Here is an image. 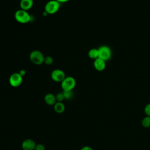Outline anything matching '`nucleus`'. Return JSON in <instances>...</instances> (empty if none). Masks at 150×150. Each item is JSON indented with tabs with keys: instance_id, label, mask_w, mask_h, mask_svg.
<instances>
[{
	"instance_id": "obj_21",
	"label": "nucleus",
	"mask_w": 150,
	"mask_h": 150,
	"mask_svg": "<svg viewBox=\"0 0 150 150\" xmlns=\"http://www.w3.org/2000/svg\"><path fill=\"white\" fill-rule=\"evenodd\" d=\"M22 77L24 76L25 74H26V70H24V69H22L19 71V72H18Z\"/></svg>"
},
{
	"instance_id": "obj_17",
	"label": "nucleus",
	"mask_w": 150,
	"mask_h": 150,
	"mask_svg": "<svg viewBox=\"0 0 150 150\" xmlns=\"http://www.w3.org/2000/svg\"><path fill=\"white\" fill-rule=\"evenodd\" d=\"M56 101L57 102H63V101L64 100H65L64 96V94H63V92L57 93L56 95Z\"/></svg>"
},
{
	"instance_id": "obj_8",
	"label": "nucleus",
	"mask_w": 150,
	"mask_h": 150,
	"mask_svg": "<svg viewBox=\"0 0 150 150\" xmlns=\"http://www.w3.org/2000/svg\"><path fill=\"white\" fill-rule=\"evenodd\" d=\"M35 142L31 139H25L22 143V148L23 150H35L36 146Z\"/></svg>"
},
{
	"instance_id": "obj_4",
	"label": "nucleus",
	"mask_w": 150,
	"mask_h": 150,
	"mask_svg": "<svg viewBox=\"0 0 150 150\" xmlns=\"http://www.w3.org/2000/svg\"><path fill=\"white\" fill-rule=\"evenodd\" d=\"M30 61L36 65H40L44 63L45 56L43 54L38 50H34L30 53L29 56Z\"/></svg>"
},
{
	"instance_id": "obj_7",
	"label": "nucleus",
	"mask_w": 150,
	"mask_h": 150,
	"mask_svg": "<svg viewBox=\"0 0 150 150\" xmlns=\"http://www.w3.org/2000/svg\"><path fill=\"white\" fill-rule=\"evenodd\" d=\"M64 72L60 69H54L51 73L52 79L56 82H62L66 77Z\"/></svg>"
},
{
	"instance_id": "obj_1",
	"label": "nucleus",
	"mask_w": 150,
	"mask_h": 150,
	"mask_svg": "<svg viewBox=\"0 0 150 150\" xmlns=\"http://www.w3.org/2000/svg\"><path fill=\"white\" fill-rule=\"evenodd\" d=\"M15 20L21 23H26L31 19V16L29 13L21 9L16 11L14 14Z\"/></svg>"
},
{
	"instance_id": "obj_19",
	"label": "nucleus",
	"mask_w": 150,
	"mask_h": 150,
	"mask_svg": "<svg viewBox=\"0 0 150 150\" xmlns=\"http://www.w3.org/2000/svg\"><path fill=\"white\" fill-rule=\"evenodd\" d=\"M35 150H45V147L43 144H38L36 145Z\"/></svg>"
},
{
	"instance_id": "obj_22",
	"label": "nucleus",
	"mask_w": 150,
	"mask_h": 150,
	"mask_svg": "<svg viewBox=\"0 0 150 150\" xmlns=\"http://www.w3.org/2000/svg\"><path fill=\"white\" fill-rule=\"evenodd\" d=\"M56 1H57L59 3H64L69 1V0H56Z\"/></svg>"
},
{
	"instance_id": "obj_5",
	"label": "nucleus",
	"mask_w": 150,
	"mask_h": 150,
	"mask_svg": "<svg viewBox=\"0 0 150 150\" xmlns=\"http://www.w3.org/2000/svg\"><path fill=\"white\" fill-rule=\"evenodd\" d=\"M98 57L102 59L105 62L108 60L112 56L111 49L107 46H102L98 49Z\"/></svg>"
},
{
	"instance_id": "obj_2",
	"label": "nucleus",
	"mask_w": 150,
	"mask_h": 150,
	"mask_svg": "<svg viewBox=\"0 0 150 150\" xmlns=\"http://www.w3.org/2000/svg\"><path fill=\"white\" fill-rule=\"evenodd\" d=\"M76 84V80L71 76H67L61 82L63 91H73Z\"/></svg>"
},
{
	"instance_id": "obj_6",
	"label": "nucleus",
	"mask_w": 150,
	"mask_h": 150,
	"mask_svg": "<svg viewBox=\"0 0 150 150\" xmlns=\"http://www.w3.org/2000/svg\"><path fill=\"white\" fill-rule=\"evenodd\" d=\"M23 81V77L19 73H12L9 78V83L12 87H17L21 86Z\"/></svg>"
},
{
	"instance_id": "obj_3",
	"label": "nucleus",
	"mask_w": 150,
	"mask_h": 150,
	"mask_svg": "<svg viewBox=\"0 0 150 150\" xmlns=\"http://www.w3.org/2000/svg\"><path fill=\"white\" fill-rule=\"evenodd\" d=\"M60 3L56 0H50L48 1L45 6V11L48 15H52L56 13L60 8Z\"/></svg>"
},
{
	"instance_id": "obj_12",
	"label": "nucleus",
	"mask_w": 150,
	"mask_h": 150,
	"mask_svg": "<svg viewBox=\"0 0 150 150\" xmlns=\"http://www.w3.org/2000/svg\"><path fill=\"white\" fill-rule=\"evenodd\" d=\"M54 110L58 114L63 113L65 110V105L63 102H56L54 105Z\"/></svg>"
},
{
	"instance_id": "obj_11",
	"label": "nucleus",
	"mask_w": 150,
	"mask_h": 150,
	"mask_svg": "<svg viewBox=\"0 0 150 150\" xmlns=\"http://www.w3.org/2000/svg\"><path fill=\"white\" fill-rule=\"evenodd\" d=\"M45 102L49 105H54L55 103L57 102L56 96L52 93H47L45 96L44 97Z\"/></svg>"
},
{
	"instance_id": "obj_13",
	"label": "nucleus",
	"mask_w": 150,
	"mask_h": 150,
	"mask_svg": "<svg viewBox=\"0 0 150 150\" xmlns=\"http://www.w3.org/2000/svg\"><path fill=\"white\" fill-rule=\"evenodd\" d=\"M88 57L91 59H96L98 57V49L96 48L91 49L88 53Z\"/></svg>"
},
{
	"instance_id": "obj_20",
	"label": "nucleus",
	"mask_w": 150,
	"mask_h": 150,
	"mask_svg": "<svg viewBox=\"0 0 150 150\" xmlns=\"http://www.w3.org/2000/svg\"><path fill=\"white\" fill-rule=\"evenodd\" d=\"M80 150H93V148L89 146H83Z\"/></svg>"
},
{
	"instance_id": "obj_10",
	"label": "nucleus",
	"mask_w": 150,
	"mask_h": 150,
	"mask_svg": "<svg viewBox=\"0 0 150 150\" xmlns=\"http://www.w3.org/2000/svg\"><path fill=\"white\" fill-rule=\"evenodd\" d=\"M33 5V0H21L19 3L21 9L26 11L32 8Z\"/></svg>"
},
{
	"instance_id": "obj_15",
	"label": "nucleus",
	"mask_w": 150,
	"mask_h": 150,
	"mask_svg": "<svg viewBox=\"0 0 150 150\" xmlns=\"http://www.w3.org/2000/svg\"><path fill=\"white\" fill-rule=\"evenodd\" d=\"M63 93L66 100H70L73 96V93L72 91H63Z\"/></svg>"
},
{
	"instance_id": "obj_9",
	"label": "nucleus",
	"mask_w": 150,
	"mask_h": 150,
	"mask_svg": "<svg viewBox=\"0 0 150 150\" xmlns=\"http://www.w3.org/2000/svg\"><path fill=\"white\" fill-rule=\"evenodd\" d=\"M106 66L105 61L103 60L102 59L98 57L94 61V67L96 70L97 71H101L105 69Z\"/></svg>"
},
{
	"instance_id": "obj_14",
	"label": "nucleus",
	"mask_w": 150,
	"mask_h": 150,
	"mask_svg": "<svg viewBox=\"0 0 150 150\" xmlns=\"http://www.w3.org/2000/svg\"><path fill=\"white\" fill-rule=\"evenodd\" d=\"M141 124L144 128H149L150 127V117L146 116L141 121Z\"/></svg>"
},
{
	"instance_id": "obj_18",
	"label": "nucleus",
	"mask_w": 150,
	"mask_h": 150,
	"mask_svg": "<svg viewBox=\"0 0 150 150\" xmlns=\"http://www.w3.org/2000/svg\"><path fill=\"white\" fill-rule=\"evenodd\" d=\"M144 112L146 116L150 117V103L146 104L144 108Z\"/></svg>"
},
{
	"instance_id": "obj_16",
	"label": "nucleus",
	"mask_w": 150,
	"mask_h": 150,
	"mask_svg": "<svg viewBox=\"0 0 150 150\" xmlns=\"http://www.w3.org/2000/svg\"><path fill=\"white\" fill-rule=\"evenodd\" d=\"M53 63V59L52 56H47L45 57L44 59V63L46 65H51Z\"/></svg>"
}]
</instances>
